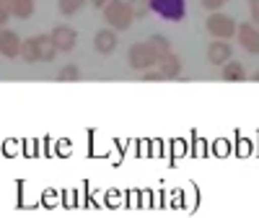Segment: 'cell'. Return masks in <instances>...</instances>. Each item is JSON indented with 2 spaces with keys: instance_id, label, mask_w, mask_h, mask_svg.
Wrapping results in <instances>:
<instances>
[{
  "instance_id": "6da1fadb",
  "label": "cell",
  "mask_w": 259,
  "mask_h": 218,
  "mask_svg": "<svg viewBox=\"0 0 259 218\" xmlns=\"http://www.w3.org/2000/svg\"><path fill=\"white\" fill-rule=\"evenodd\" d=\"M104 18L114 31H127L135 21V13H133L127 0H109V3L104 6Z\"/></svg>"
},
{
  "instance_id": "7a4b0ae2",
  "label": "cell",
  "mask_w": 259,
  "mask_h": 218,
  "mask_svg": "<svg viewBox=\"0 0 259 218\" xmlns=\"http://www.w3.org/2000/svg\"><path fill=\"white\" fill-rule=\"evenodd\" d=\"M158 57L161 55L150 47V42H138V45H133L130 52H127V62H130V68H133V70H150V68H156Z\"/></svg>"
},
{
  "instance_id": "3957f363",
  "label": "cell",
  "mask_w": 259,
  "mask_h": 218,
  "mask_svg": "<svg viewBox=\"0 0 259 218\" xmlns=\"http://www.w3.org/2000/svg\"><path fill=\"white\" fill-rule=\"evenodd\" d=\"M205 29H207V34H210L212 39H231V37H236V29H239V24H236L231 16H226V13H221V11H212V13L207 16V21H205Z\"/></svg>"
},
{
  "instance_id": "277c9868",
  "label": "cell",
  "mask_w": 259,
  "mask_h": 218,
  "mask_svg": "<svg viewBox=\"0 0 259 218\" xmlns=\"http://www.w3.org/2000/svg\"><path fill=\"white\" fill-rule=\"evenodd\" d=\"M148 3H150V11H156L166 21H182L187 13L184 0H148Z\"/></svg>"
},
{
  "instance_id": "5b68a950",
  "label": "cell",
  "mask_w": 259,
  "mask_h": 218,
  "mask_svg": "<svg viewBox=\"0 0 259 218\" xmlns=\"http://www.w3.org/2000/svg\"><path fill=\"white\" fill-rule=\"evenodd\" d=\"M236 39L249 55H259V26L256 24H239Z\"/></svg>"
},
{
  "instance_id": "8992f818",
  "label": "cell",
  "mask_w": 259,
  "mask_h": 218,
  "mask_svg": "<svg viewBox=\"0 0 259 218\" xmlns=\"http://www.w3.org/2000/svg\"><path fill=\"white\" fill-rule=\"evenodd\" d=\"M233 57V47L228 45V39H212L207 45V62L210 65H223Z\"/></svg>"
},
{
  "instance_id": "52a82bcc",
  "label": "cell",
  "mask_w": 259,
  "mask_h": 218,
  "mask_svg": "<svg viewBox=\"0 0 259 218\" xmlns=\"http://www.w3.org/2000/svg\"><path fill=\"white\" fill-rule=\"evenodd\" d=\"M50 37H52V42H55L57 52H70V50L78 45V34H75V29H70V26H55Z\"/></svg>"
},
{
  "instance_id": "ba28073f",
  "label": "cell",
  "mask_w": 259,
  "mask_h": 218,
  "mask_svg": "<svg viewBox=\"0 0 259 218\" xmlns=\"http://www.w3.org/2000/svg\"><path fill=\"white\" fill-rule=\"evenodd\" d=\"M21 39L13 29H0V55L3 57H8V60H13V57H18L21 55Z\"/></svg>"
},
{
  "instance_id": "9c48e42d",
  "label": "cell",
  "mask_w": 259,
  "mask_h": 218,
  "mask_svg": "<svg viewBox=\"0 0 259 218\" xmlns=\"http://www.w3.org/2000/svg\"><path fill=\"white\" fill-rule=\"evenodd\" d=\"M119 45V39H117V31L109 26V29H99L96 37H94V50L99 55H112Z\"/></svg>"
},
{
  "instance_id": "30bf717a",
  "label": "cell",
  "mask_w": 259,
  "mask_h": 218,
  "mask_svg": "<svg viewBox=\"0 0 259 218\" xmlns=\"http://www.w3.org/2000/svg\"><path fill=\"white\" fill-rule=\"evenodd\" d=\"M156 68L161 70L163 81L179 78V76H182V60H179V55H174V52H166V55L158 57V65H156Z\"/></svg>"
},
{
  "instance_id": "8fae6325",
  "label": "cell",
  "mask_w": 259,
  "mask_h": 218,
  "mask_svg": "<svg viewBox=\"0 0 259 218\" xmlns=\"http://www.w3.org/2000/svg\"><path fill=\"white\" fill-rule=\"evenodd\" d=\"M36 47H39V62H52L57 57V47L50 34H39L36 37Z\"/></svg>"
},
{
  "instance_id": "7c38bea8",
  "label": "cell",
  "mask_w": 259,
  "mask_h": 218,
  "mask_svg": "<svg viewBox=\"0 0 259 218\" xmlns=\"http://www.w3.org/2000/svg\"><path fill=\"white\" fill-rule=\"evenodd\" d=\"M223 81H231V83H236V81H246V68L239 62V60H228L226 65H223Z\"/></svg>"
},
{
  "instance_id": "4fadbf2b",
  "label": "cell",
  "mask_w": 259,
  "mask_h": 218,
  "mask_svg": "<svg viewBox=\"0 0 259 218\" xmlns=\"http://www.w3.org/2000/svg\"><path fill=\"white\" fill-rule=\"evenodd\" d=\"M6 3L11 8V16H16V18H29L36 8L34 0H6Z\"/></svg>"
},
{
  "instance_id": "5bb4252c",
  "label": "cell",
  "mask_w": 259,
  "mask_h": 218,
  "mask_svg": "<svg viewBox=\"0 0 259 218\" xmlns=\"http://www.w3.org/2000/svg\"><path fill=\"white\" fill-rule=\"evenodd\" d=\"M21 57L26 62H39V47H36V37L21 42Z\"/></svg>"
},
{
  "instance_id": "9a60e30c",
  "label": "cell",
  "mask_w": 259,
  "mask_h": 218,
  "mask_svg": "<svg viewBox=\"0 0 259 218\" xmlns=\"http://www.w3.org/2000/svg\"><path fill=\"white\" fill-rule=\"evenodd\" d=\"M83 6H85V0H57V8H60L62 16H73V13H78Z\"/></svg>"
},
{
  "instance_id": "2e32d148",
  "label": "cell",
  "mask_w": 259,
  "mask_h": 218,
  "mask_svg": "<svg viewBox=\"0 0 259 218\" xmlns=\"http://www.w3.org/2000/svg\"><path fill=\"white\" fill-rule=\"evenodd\" d=\"M148 42H150V47H153L158 55H166V52H171V42H168L163 34H153V37H150Z\"/></svg>"
},
{
  "instance_id": "e0dca14e",
  "label": "cell",
  "mask_w": 259,
  "mask_h": 218,
  "mask_svg": "<svg viewBox=\"0 0 259 218\" xmlns=\"http://www.w3.org/2000/svg\"><path fill=\"white\" fill-rule=\"evenodd\" d=\"M78 78H80L78 65H65V68H60V73H57V81H78Z\"/></svg>"
},
{
  "instance_id": "ac0fdd59",
  "label": "cell",
  "mask_w": 259,
  "mask_h": 218,
  "mask_svg": "<svg viewBox=\"0 0 259 218\" xmlns=\"http://www.w3.org/2000/svg\"><path fill=\"white\" fill-rule=\"evenodd\" d=\"M127 3H130V8H133L135 18H145L148 11H150V3H148V0H127Z\"/></svg>"
},
{
  "instance_id": "d6986e66",
  "label": "cell",
  "mask_w": 259,
  "mask_h": 218,
  "mask_svg": "<svg viewBox=\"0 0 259 218\" xmlns=\"http://www.w3.org/2000/svg\"><path fill=\"white\" fill-rule=\"evenodd\" d=\"M200 3H202V8H205V11H210V13H212V11H221V8L228 3V0H200Z\"/></svg>"
},
{
  "instance_id": "ffe728a7",
  "label": "cell",
  "mask_w": 259,
  "mask_h": 218,
  "mask_svg": "<svg viewBox=\"0 0 259 218\" xmlns=\"http://www.w3.org/2000/svg\"><path fill=\"white\" fill-rule=\"evenodd\" d=\"M8 18H11V8H8L6 0H0V29H6Z\"/></svg>"
},
{
  "instance_id": "44dd1931",
  "label": "cell",
  "mask_w": 259,
  "mask_h": 218,
  "mask_svg": "<svg viewBox=\"0 0 259 218\" xmlns=\"http://www.w3.org/2000/svg\"><path fill=\"white\" fill-rule=\"evenodd\" d=\"M249 16H251V24L259 26V0H249Z\"/></svg>"
},
{
  "instance_id": "7402d4cb",
  "label": "cell",
  "mask_w": 259,
  "mask_h": 218,
  "mask_svg": "<svg viewBox=\"0 0 259 218\" xmlns=\"http://www.w3.org/2000/svg\"><path fill=\"white\" fill-rule=\"evenodd\" d=\"M143 78H145V81H163V76H161L158 68H156V70H153V68H150V70H143Z\"/></svg>"
},
{
  "instance_id": "603a6c76",
  "label": "cell",
  "mask_w": 259,
  "mask_h": 218,
  "mask_svg": "<svg viewBox=\"0 0 259 218\" xmlns=\"http://www.w3.org/2000/svg\"><path fill=\"white\" fill-rule=\"evenodd\" d=\"M85 3H91L94 8H104L106 3H109V0H85Z\"/></svg>"
},
{
  "instance_id": "cb8c5ba5",
  "label": "cell",
  "mask_w": 259,
  "mask_h": 218,
  "mask_svg": "<svg viewBox=\"0 0 259 218\" xmlns=\"http://www.w3.org/2000/svg\"><path fill=\"white\" fill-rule=\"evenodd\" d=\"M251 78H254V81H259V70H254V76H251Z\"/></svg>"
}]
</instances>
